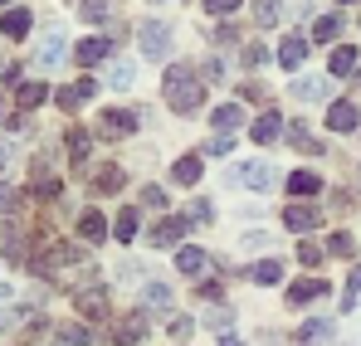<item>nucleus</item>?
Returning a JSON list of instances; mask_svg holds the SVG:
<instances>
[{
    "label": "nucleus",
    "instance_id": "obj_1",
    "mask_svg": "<svg viewBox=\"0 0 361 346\" xmlns=\"http://www.w3.org/2000/svg\"><path fill=\"white\" fill-rule=\"evenodd\" d=\"M166 103H171V113H195L205 103V78H195L190 68H171L166 73Z\"/></svg>",
    "mask_w": 361,
    "mask_h": 346
},
{
    "label": "nucleus",
    "instance_id": "obj_2",
    "mask_svg": "<svg viewBox=\"0 0 361 346\" xmlns=\"http://www.w3.org/2000/svg\"><path fill=\"white\" fill-rule=\"evenodd\" d=\"M142 54L157 58V63L171 54V30H166L161 20H147V25H142Z\"/></svg>",
    "mask_w": 361,
    "mask_h": 346
},
{
    "label": "nucleus",
    "instance_id": "obj_3",
    "mask_svg": "<svg viewBox=\"0 0 361 346\" xmlns=\"http://www.w3.org/2000/svg\"><path fill=\"white\" fill-rule=\"evenodd\" d=\"M142 337H147V317H142V312H132V317H122L118 327H113V342H118V346H137Z\"/></svg>",
    "mask_w": 361,
    "mask_h": 346
},
{
    "label": "nucleus",
    "instance_id": "obj_4",
    "mask_svg": "<svg viewBox=\"0 0 361 346\" xmlns=\"http://www.w3.org/2000/svg\"><path fill=\"white\" fill-rule=\"evenodd\" d=\"M235 180H244L249 190H269V185H274V166H269V161H249V166L235 171Z\"/></svg>",
    "mask_w": 361,
    "mask_h": 346
},
{
    "label": "nucleus",
    "instance_id": "obj_5",
    "mask_svg": "<svg viewBox=\"0 0 361 346\" xmlns=\"http://www.w3.org/2000/svg\"><path fill=\"white\" fill-rule=\"evenodd\" d=\"M78 234H83V244H103V239H108V220H103L98 210H83V215H78Z\"/></svg>",
    "mask_w": 361,
    "mask_h": 346
},
{
    "label": "nucleus",
    "instance_id": "obj_6",
    "mask_svg": "<svg viewBox=\"0 0 361 346\" xmlns=\"http://www.w3.org/2000/svg\"><path fill=\"white\" fill-rule=\"evenodd\" d=\"M357 122H361V113L352 103H332V108H327V127H332V132H357Z\"/></svg>",
    "mask_w": 361,
    "mask_h": 346
},
{
    "label": "nucleus",
    "instance_id": "obj_7",
    "mask_svg": "<svg viewBox=\"0 0 361 346\" xmlns=\"http://www.w3.org/2000/svg\"><path fill=\"white\" fill-rule=\"evenodd\" d=\"M283 225H288V230H317V225H322V215H317V210H307V205H288V210H283Z\"/></svg>",
    "mask_w": 361,
    "mask_h": 346
},
{
    "label": "nucleus",
    "instance_id": "obj_8",
    "mask_svg": "<svg viewBox=\"0 0 361 346\" xmlns=\"http://www.w3.org/2000/svg\"><path fill=\"white\" fill-rule=\"evenodd\" d=\"M312 297H327V283H322V278H298V283L288 288V302H293V307L312 302Z\"/></svg>",
    "mask_w": 361,
    "mask_h": 346
},
{
    "label": "nucleus",
    "instance_id": "obj_9",
    "mask_svg": "<svg viewBox=\"0 0 361 346\" xmlns=\"http://www.w3.org/2000/svg\"><path fill=\"white\" fill-rule=\"evenodd\" d=\"M78 312H83V317H108V292L103 288H83L78 292Z\"/></svg>",
    "mask_w": 361,
    "mask_h": 346
},
{
    "label": "nucleus",
    "instance_id": "obj_10",
    "mask_svg": "<svg viewBox=\"0 0 361 346\" xmlns=\"http://www.w3.org/2000/svg\"><path fill=\"white\" fill-rule=\"evenodd\" d=\"M127 132H137V117L113 108V113H103V137H127Z\"/></svg>",
    "mask_w": 361,
    "mask_h": 346
},
{
    "label": "nucleus",
    "instance_id": "obj_11",
    "mask_svg": "<svg viewBox=\"0 0 361 346\" xmlns=\"http://www.w3.org/2000/svg\"><path fill=\"white\" fill-rule=\"evenodd\" d=\"M279 132H283V117H279V113H264L259 122H254V127H249V137H254L259 147H264V142H274Z\"/></svg>",
    "mask_w": 361,
    "mask_h": 346
},
{
    "label": "nucleus",
    "instance_id": "obj_12",
    "mask_svg": "<svg viewBox=\"0 0 361 346\" xmlns=\"http://www.w3.org/2000/svg\"><path fill=\"white\" fill-rule=\"evenodd\" d=\"M108 54H113V39H103V35L78 44V63H83V68H88V63H98V58H108Z\"/></svg>",
    "mask_w": 361,
    "mask_h": 346
},
{
    "label": "nucleus",
    "instance_id": "obj_13",
    "mask_svg": "<svg viewBox=\"0 0 361 346\" xmlns=\"http://www.w3.org/2000/svg\"><path fill=\"white\" fill-rule=\"evenodd\" d=\"M49 98V83H20V93H15V103H20V113H30V108H39Z\"/></svg>",
    "mask_w": 361,
    "mask_h": 346
},
{
    "label": "nucleus",
    "instance_id": "obj_14",
    "mask_svg": "<svg viewBox=\"0 0 361 346\" xmlns=\"http://www.w3.org/2000/svg\"><path fill=\"white\" fill-rule=\"evenodd\" d=\"M302 58H307V39H302V35L283 39V49H279V63H283V68H298Z\"/></svg>",
    "mask_w": 361,
    "mask_h": 346
},
{
    "label": "nucleus",
    "instance_id": "obj_15",
    "mask_svg": "<svg viewBox=\"0 0 361 346\" xmlns=\"http://www.w3.org/2000/svg\"><path fill=\"white\" fill-rule=\"evenodd\" d=\"M293 98H298V103H317V98H327V78H298V83H293Z\"/></svg>",
    "mask_w": 361,
    "mask_h": 346
},
{
    "label": "nucleus",
    "instance_id": "obj_16",
    "mask_svg": "<svg viewBox=\"0 0 361 346\" xmlns=\"http://www.w3.org/2000/svg\"><path fill=\"white\" fill-rule=\"evenodd\" d=\"M176 268H180V273H205V268H210V259H205V249H180V254H176Z\"/></svg>",
    "mask_w": 361,
    "mask_h": 346
},
{
    "label": "nucleus",
    "instance_id": "obj_17",
    "mask_svg": "<svg viewBox=\"0 0 361 346\" xmlns=\"http://www.w3.org/2000/svg\"><path fill=\"white\" fill-rule=\"evenodd\" d=\"M180 234H185V225H180V220H161V225L152 230V244H157V249H171Z\"/></svg>",
    "mask_w": 361,
    "mask_h": 346
},
{
    "label": "nucleus",
    "instance_id": "obj_18",
    "mask_svg": "<svg viewBox=\"0 0 361 346\" xmlns=\"http://www.w3.org/2000/svg\"><path fill=\"white\" fill-rule=\"evenodd\" d=\"M327 68H332V78H342V73H352V68H357V49H352V44H342V49H332V58H327Z\"/></svg>",
    "mask_w": 361,
    "mask_h": 346
},
{
    "label": "nucleus",
    "instance_id": "obj_19",
    "mask_svg": "<svg viewBox=\"0 0 361 346\" xmlns=\"http://www.w3.org/2000/svg\"><path fill=\"white\" fill-rule=\"evenodd\" d=\"M0 30H5L10 39H20V35H30V10H5V20H0Z\"/></svg>",
    "mask_w": 361,
    "mask_h": 346
},
{
    "label": "nucleus",
    "instance_id": "obj_20",
    "mask_svg": "<svg viewBox=\"0 0 361 346\" xmlns=\"http://www.w3.org/2000/svg\"><path fill=\"white\" fill-rule=\"evenodd\" d=\"M249 278L269 288V283H279V278H283V264H279V259H264V264H254V268H249Z\"/></svg>",
    "mask_w": 361,
    "mask_h": 346
},
{
    "label": "nucleus",
    "instance_id": "obj_21",
    "mask_svg": "<svg viewBox=\"0 0 361 346\" xmlns=\"http://www.w3.org/2000/svg\"><path fill=\"white\" fill-rule=\"evenodd\" d=\"M254 20L269 30V25H279L283 20V0H254Z\"/></svg>",
    "mask_w": 361,
    "mask_h": 346
},
{
    "label": "nucleus",
    "instance_id": "obj_22",
    "mask_svg": "<svg viewBox=\"0 0 361 346\" xmlns=\"http://www.w3.org/2000/svg\"><path fill=\"white\" fill-rule=\"evenodd\" d=\"M210 122H215L220 132H235V127L244 122V108H240V103H225V108H215V117H210Z\"/></svg>",
    "mask_w": 361,
    "mask_h": 346
},
{
    "label": "nucleus",
    "instance_id": "obj_23",
    "mask_svg": "<svg viewBox=\"0 0 361 346\" xmlns=\"http://www.w3.org/2000/svg\"><path fill=\"white\" fill-rule=\"evenodd\" d=\"M59 58H63V39H59V35H49V39L39 44V54H35V63H39V68H54Z\"/></svg>",
    "mask_w": 361,
    "mask_h": 346
},
{
    "label": "nucleus",
    "instance_id": "obj_24",
    "mask_svg": "<svg viewBox=\"0 0 361 346\" xmlns=\"http://www.w3.org/2000/svg\"><path fill=\"white\" fill-rule=\"evenodd\" d=\"M288 190H293V195H317L322 180H317L312 171H293V175H288Z\"/></svg>",
    "mask_w": 361,
    "mask_h": 346
},
{
    "label": "nucleus",
    "instance_id": "obj_25",
    "mask_svg": "<svg viewBox=\"0 0 361 346\" xmlns=\"http://www.w3.org/2000/svg\"><path fill=\"white\" fill-rule=\"evenodd\" d=\"M171 175H176L180 185H195L200 180V156H180L176 166H171Z\"/></svg>",
    "mask_w": 361,
    "mask_h": 346
},
{
    "label": "nucleus",
    "instance_id": "obj_26",
    "mask_svg": "<svg viewBox=\"0 0 361 346\" xmlns=\"http://www.w3.org/2000/svg\"><path fill=\"white\" fill-rule=\"evenodd\" d=\"M327 337H332V322H307V327L298 332L302 346H317V342H327Z\"/></svg>",
    "mask_w": 361,
    "mask_h": 346
},
{
    "label": "nucleus",
    "instance_id": "obj_27",
    "mask_svg": "<svg viewBox=\"0 0 361 346\" xmlns=\"http://www.w3.org/2000/svg\"><path fill=\"white\" fill-rule=\"evenodd\" d=\"M108 83H113V88H132V83H137V68H132V63H113V68H108Z\"/></svg>",
    "mask_w": 361,
    "mask_h": 346
},
{
    "label": "nucleus",
    "instance_id": "obj_28",
    "mask_svg": "<svg viewBox=\"0 0 361 346\" xmlns=\"http://www.w3.org/2000/svg\"><path fill=\"white\" fill-rule=\"evenodd\" d=\"M337 35H342V15H322L312 25V39H337Z\"/></svg>",
    "mask_w": 361,
    "mask_h": 346
},
{
    "label": "nucleus",
    "instance_id": "obj_29",
    "mask_svg": "<svg viewBox=\"0 0 361 346\" xmlns=\"http://www.w3.org/2000/svg\"><path fill=\"white\" fill-rule=\"evenodd\" d=\"M0 210H5V215H20V210H25V190L0 185Z\"/></svg>",
    "mask_w": 361,
    "mask_h": 346
},
{
    "label": "nucleus",
    "instance_id": "obj_30",
    "mask_svg": "<svg viewBox=\"0 0 361 346\" xmlns=\"http://www.w3.org/2000/svg\"><path fill=\"white\" fill-rule=\"evenodd\" d=\"M122 185V171L118 166H103V171L93 175V190H98V195H108V190H118Z\"/></svg>",
    "mask_w": 361,
    "mask_h": 346
},
{
    "label": "nucleus",
    "instance_id": "obj_31",
    "mask_svg": "<svg viewBox=\"0 0 361 346\" xmlns=\"http://www.w3.org/2000/svg\"><path fill=\"white\" fill-rule=\"evenodd\" d=\"M142 297H147V307H157V312H161V307H171V288H166V283H147Z\"/></svg>",
    "mask_w": 361,
    "mask_h": 346
},
{
    "label": "nucleus",
    "instance_id": "obj_32",
    "mask_svg": "<svg viewBox=\"0 0 361 346\" xmlns=\"http://www.w3.org/2000/svg\"><path fill=\"white\" fill-rule=\"evenodd\" d=\"M78 10H83V20H93V25H103V20H108V10H113V0H83Z\"/></svg>",
    "mask_w": 361,
    "mask_h": 346
},
{
    "label": "nucleus",
    "instance_id": "obj_33",
    "mask_svg": "<svg viewBox=\"0 0 361 346\" xmlns=\"http://www.w3.org/2000/svg\"><path fill=\"white\" fill-rule=\"evenodd\" d=\"M113 234H118L122 244H127V239H137V210H122L118 225H113Z\"/></svg>",
    "mask_w": 361,
    "mask_h": 346
},
{
    "label": "nucleus",
    "instance_id": "obj_34",
    "mask_svg": "<svg viewBox=\"0 0 361 346\" xmlns=\"http://www.w3.org/2000/svg\"><path fill=\"white\" fill-rule=\"evenodd\" d=\"M88 342H93L88 327H59V346H88Z\"/></svg>",
    "mask_w": 361,
    "mask_h": 346
},
{
    "label": "nucleus",
    "instance_id": "obj_35",
    "mask_svg": "<svg viewBox=\"0 0 361 346\" xmlns=\"http://www.w3.org/2000/svg\"><path fill=\"white\" fill-rule=\"evenodd\" d=\"M5 259H25V239L15 225H5Z\"/></svg>",
    "mask_w": 361,
    "mask_h": 346
},
{
    "label": "nucleus",
    "instance_id": "obj_36",
    "mask_svg": "<svg viewBox=\"0 0 361 346\" xmlns=\"http://www.w3.org/2000/svg\"><path fill=\"white\" fill-rule=\"evenodd\" d=\"M230 152H235V137H230V132H220V137L210 142V156H230Z\"/></svg>",
    "mask_w": 361,
    "mask_h": 346
},
{
    "label": "nucleus",
    "instance_id": "obj_37",
    "mask_svg": "<svg viewBox=\"0 0 361 346\" xmlns=\"http://www.w3.org/2000/svg\"><path fill=\"white\" fill-rule=\"evenodd\" d=\"M327 249H332V254H342V259H352V249H357V244H352L347 234H332V239H327Z\"/></svg>",
    "mask_w": 361,
    "mask_h": 346
},
{
    "label": "nucleus",
    "instance_id": "obj_38",
    "mask_svg": "<svg viewBox=\"0 0 361 346\" xmlns=\"http://www.w3.org/2000/svg\"><path fill=\"white\" fill-rule=\"evenodd\" d=\"M25 322V307H5L0 312V332H10V327H20Z\"/></svg>",
    "mask_w": 361,
    "mask_h": 346
},
{
    "label": "nucleus",
    "instance_id": "obj_39",
    "mask_svg": "<svg viewBox=\"0 0 361 346\" xmlns=\"http://www.w3.org/2000/svg\"><path fill=\"white\" fill-rule=\"evenodd\" d=\"M78 103H83V88H63V93H59V108H63V113H73Z\"/></svg>",
    "mask_w": 361,
    "mask_h": 346
},
{
    "label": "nucleus",
    "instance_id": "obj_40",
    "mask_svg": "<svg viewBox=\"0 0 361 346\" xmlns=\"http://www.w3.org/2000/svg\"><path fill=\"white\" fill-rule=\"evenodd\" d=\"M244 63H249V68L269 63V49H264V44H249V49H244Z\"/></svg>",
    "mask_w": 361,
    "mask_h": 346
},
{
    "label": "nucleus",
    "instance_id": "obj_41",
    "mask_svg": "<svg viewBox=\"0 0 361 346\" xmlns=\"http://www.w3.org/2000/svg\"><path fill=\"white\" fill-rule=\"evenodd\" d=\"M142 200H147L152 210H161V205H166V190H161V185H147V190H142Z\"/></svg>",
    "mask_w": 361,
    "mask_h": 346
},
{
    "label": "nucleus",
    "instance_id": "obj_42",
    "mask_svg": "<svg viewBox=\"0 0 361 346\" xmlns=\"http://www.w3.org/2000/svg\"><path fill=\"white\" fill-rule=\"evenodd\" d=\"M230 322H235V312H225V307L210 312V327H215V332H230Z\"/></svg>",
    "mask_w": 361,
    "mask_h": 346
},
{
    "label": "nucleus",
    "instance_id": "obj_43",
    "mask_svg": "<svg viewBox=\"0 0 361 346\" xmlns=\"http://www.w3.org/2000/svg\"><path fill=\"white\" fill-rule=\"evenodd\" d=\"M357 297H361V268L352 273V283H347V297H342V307H357Z\"/></svg>",
    "mask_w": 361,
    "mask_h": 346
},
{
    "label": "nucleus",
    "instance_id": "obj_44",
    "mask_svg": "<svg viewBox=\"0 0 361 346\" xmlns=\"http://www.w3.org/2000/svg\"><path fill=\"white\" fill-rule=\"evenodd\" d=\"M205 10L210 15H230V10H240V0H205Z\"/></svg>",
    "mask_w": 361,
    "mask_h": 346
},
{
    "label": "nucleus",
    "instance_id": "obj_45",
    "mask_svg": "<svg viewBox=\"0 0 361 346\" xmlns=\"http://www.w3.org/2000/svg\"><path fill=\"white\" fill-rule=\"evenodd\" d=\"M298 259H302V264H317V259H322V249H317V244H298Z\"/></svg>",
    "mask_w": 361,
    "mask_h": 346
},
{
    "label": "nucleus",
    "instance_id": "obj_46",
    "mask_svg": "<svg viewBox=\"0 0 361 346\" xmlns=\"http://www.w3.org/2000/svg\"><path fill=\"white\" fill-rule=\"evenodd\" d=\"M220 73H225V68H220V58H210V63H205V83H220Z\"/></svg>",
    "mask_w": 361,
    "mask_h": 346
},
{
    "label": "nucleus",
    "instance_id": "obj_47",
    "mask_svg": "<svg viewBox=\"0 0 361 346\" xmlns=\"http://www.w3.org/2000/svg\"><path fill=\"white\" fill-rule=\"evenodd\" d=\"M220 346H244V342H235V337H225V342H220Z\"/></svg>",
    "mask_w": 361,
    "mask_h": 346
},
{
    "label": "nucleus",
    "instance_id": "obj_48",
    "mask_svg": "<svg viewBox=\"0 0 361 346\" xmlns=\"http://www.w3.org/2000/svg\"><path fill=\"white\" fill-rule=\"evenodd\" d=\"M0 5H10V0H0Z\"/></svg>",
    "mask_w": 361,
    "mask_h": 346
},
{
    "label": "nucleus",
    "instance_id": "obj_49",
    "mask_svg": "<svg viewBox=\"0 0 361 346\" xmlns=\"http://www.w3.org/2000/svg\"><path fill=\"white\" fill-rule=\"evenodd\" d=\"M357 83H361V78H357Z\"/></svg>",
    "mask_w": 361,
    "mask_h": 346
}]
</instances>
